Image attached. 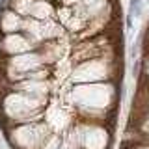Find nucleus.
<instances>
[{
  "label": "nucleus",
  "mask_w": 149,
  "mask_h": 149,
  "mask_svg": "<svg viewBox=\"0 0 149 149\" xmlns=\"http://www.w3.org/2000/svg\"><path fill=\"white\" fill-rule=\"evenodd\" d=\"M22 28V19L19 17V13L6 11L0 17V30L4 34H11V32H19Z\"/></svg>",
  "instance_id": "1"
},
{
  "label": "nucleus",
  "mask_w": 149,
  "mask_h": 149,
  "mask_svg": "<svg viewBox=\"0 0 149 149\" xmlns=\"http://www.w3.org/2000/svg\"><path fill=\"white\" fill-rule=\"evenodd\" d=\"M142 4V0H130V6H140Z\"/></svg>",
  "instance_id": "2"
},
{
  "label": "nucleus",
  "mask_w": 149,
  "mask_h": 149,
  "mask_svg": "<svg viewBox=\"0 0 149 149\" xmlns=\"http://www.w3.org/2000/svg\"><path fill=\"white\" fill-rule=\"evenodd\" d=\"M65 4H71V0H65Z\"/></svg>",
  "instance_id": "3"
}]
</instances>
